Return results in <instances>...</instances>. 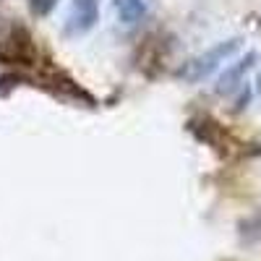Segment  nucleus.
Returning <instances> with one entry per match:
<instances>
[{"label": "nucleus", "instance_id": "nucleus-1", "mask_svg": "<svg viewBox=\"0 0 261 261\" xmlns=\"http://www.w3.org/2000/svg\"><path fill=\"white\" fill-rule=\"evenodd\" d=\"M0 63L11 65L16 71L37 68L39 50H37V39H34V34L27 24L13 21L6 29V34L0 37Z\"/></svg>", "mask_w": 261, "mask_h": 261}, {"label": "nucleus", "instance_id": "nucleus-2", "mask_svg": "<svg viewBox=\"0 0 261 261\" xmlns=\"http://www.w3.org/2000/svg\"><path fill=\"white\" fill-rule=\"evenodd\" d=\"M238 50H241V39H225V42H217L214 47H209L206 53L196 55L191 60H186L180 68L175 71V79L186 81V84H199L204 79H209L222 63H227Z\"/></svg>", "mask_w": 261, "mask_h": 261}, {"label": "nucleus", "instance_id": "nucleus-3", "mask_svg": "<svg viewBox=\"0 0 261 261\" xmlns=\"http://www.w3.org/2000/svg\"><path fill=\"white\" fill-rule=\"evenodd\" d=\"M188 130L199 141H204L206 146L217 149L220 154H230L232 146H235L232 136L225 130V125L220 120H214L212 115H196V118H191L188 120Z\"/></svg>", "mask_w": 261, "mask_h": 261}, {"label": "nucleus", "instance_id": "nucleus-4", "mask_svg": "<svg viewBox=\"0 0 261 261\" xmlns=\"http://www.w3.org/2000/svg\"><path fill=\"white\" fill-rule=\"evenodd\" d=\"M99 24V0H71L68 16H65V34L86 37Z\"/></svg>", "mask_w": 261, "mask_h": 261}, {"label": "nucleus", "instance_id": "nucleus-5", "mask_svg": "<svg viewBox=\"0 0 261 261\" xmlns=\"http://www.w3.org/2000/svg\"><path fill=\"white\" fill-rule=\"evenodd\" d=\"M256 60H258V55L256 53H246L243 58H238L232 65H227V68L222 71V76L217 79V86H214V92L217 94H232V92H238L243 86V79H246V73L256 65Z\"/></svg>", "mask_w": 261, "mask_h": 261}, {"label": "nucleus", "instance_id": "nucleus-6", "mask_svg": "<svg viewBox=\"0 0 261 261\" xmlns=\"http://www.w3.org/2000/svg\"><path fill=\"white\" fill-rule=\"evenodd\" d=\"M113 11L118 16V24L125 29H136L149 18L146 0H113Z\"/></svg>", "mask_w": 261, "mask_h": 261}, {"label": "nucleus", "instance_id": "nucleus-7", "mask_svg": "<svg viewBox=\"0 0 261 261\" xmlns=\"http://www.w3.org/2000/svg\"><path fill=\"white\" fill-rule=\"evenodd\" d=\"M238 227H241V230H238V232H241V241H246V243L261 241V214L248 217V220H243Z\"/></svg>", "mask_w": 261, "mask_h": 261}, {"label": "nucleus", "instance_id": "nucleus-8", "mask_svg": "<svg viewBox=\"0 0 261 261\" xmlns=\"http://www.w3.org/2000/svg\"><path fill=\"white\" fill-rule=\"evenodd\" d=\"M60 0H29V13L34 18H47L55 8H58Z\"/></svg>", "mask_w": 261, "mask_h": 261}, {"label": "nucleus", "instance_id": "nucleus-9", "mask_svg": "<svg viewBox=\"0 0 261 261\" xmlns=\"http://www.w3.org/2000/svg\"><path fill=\"white\" fill-rule=\"evenodd\" d=\"M256 92L261 94V73H258V79H256Z\"/></svg>", "mask_w": 261, "mask_h": 261}]
</instances>
